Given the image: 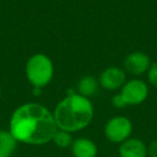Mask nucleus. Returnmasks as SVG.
I'll use <instances>...</instances> for the list:
<instances>
[{"mask_svg": "<svg viewBox=\"0 0 157 157\" xmlns=\"http://www.w3.org/2000/svg\"><path fill=\"white\" fill-rule=\"evenodd\" d=\"M56 130L53 113L37 102H27L16 108L9 123V131L14 139L28 145L50 143Z\"/></svg>", "mask_w": 157, "mask_h": 157, "instance_id": "1", "label": "nucleus"}, {"mask_svg": "<svg viewBox=\"0 0 157 157\" xmlns=\"http://www.w3.org/2000/svg\"><path fill=\"white\" fill-rule=\"evenodd\" d=\"M53 115L57 129L78 132L90 124L94 117V107L90 100L78 94H69L56 105Z\"/></svg>", "mask_w": 157, "mask_h": 157, "instance_id": "2", "label": "nucleus"}, {"mask_svg": "<svg viewBox=\"0 0 157 157\" xmlns=\"http://www.w3.org/2000/svg\"><path fill=\"white\" fill-rule=\"evenodd\" d=\"M54 66L50 58L44 54H35L27 60L26 78L33 87L42 88L53 78Z\"/></svg>", "mask_w": 157, "mask_h": 157, "instance_id": "3", "label": "nucleus"}, {"mask_svg": "<svg viewBox=\"0 0 157 157\" xmlns=\"http://www.w3.org/2000/svg\"><path fill=\"white\" fill-rule=\"evenodd\" d=\"M132 133V123L126 116H114L105 126V136L110 142L121 144L129 139Z\"/></svg>", "mask_w": 157, "mask_h": 157, "instance_id": "4", "label": "nucleus"}, {"mask_svg": "<svg viewBox=\"0 0 157 157\" xmlns=\"http://www.w3.org/2000/svg\"><path fill=\"white\" fill-rule=\"evenodd\" d=\"M120 94L127 105H137L147 98L148 87L142 80L132 78L122 86Z\"/></svg>", "mask_w": 157, "mask_h": 157, "instance_id": "5", "label": "nucleus"}, {"mask_svg": "<svg viewBox=\"0 0 157 157\" xmlns=\"http://www.w3.org/2000/svg\"><path fill=\"white\" fill-rule=\"evenodd\" d=\"M150 67V57L143 52L130 53L124 61L125 70L133 75L143 74L144 72L148 71Z\"/></svg>", "mask_w": 157, "mask_h": 157, "instance_id": "6", "label": "nucleus"}, {"mask_svg": "<svg viewBox=\"0 0 157 157\" xmlns=\"http://www.w3.org/2000/svg\"><path fill=\"white\" fill-rule=\"evenodd\" d=\"M126 75L125 72L118 67H109L101 72L99 82L103 88L108 90H114L122 87L125 84Z\"/></svg>", "mask_w": 157, "mask_h": 157, "instance_id": "7", "label": "nucleus"}, {"mask_svg": "<svg viewBox=\"0 0 157 157\" xmlns=\"http://www.w3.org/2000/svg\"><path fill=\"white\" fill-rule=\"evenodd\" d=\"M120 157H147V146L138 138H129L118 146Z\"/></svg>", "mask_w": 157, "mask_h": 157, "instance_id": "8", "label": "nucleus"}, {"mask_svg": "<svg viewBox=\"0 0 157 157\" xmlns=\"http://www.w3.org/2000/svg\"><path fill=\"white\" fill-rule=\"evenodd\" d=\"M70 150L73 157H97L98 155V146L88 138H76L73 139Z\"/></svg>", "mask_w": 157, "mask_h": 157, "instance_id": "9", "label": "nucleus"}, {"mask_svg": "<svg viewBox=\"0 0 157 157\" xmlns=\"http://www.w3.org/2000/svg\"><path fill=\"white\" fill-rule=\"evenodd\" d=\"M98 90V81L94 75H84L80 78L78 83V92L86 98L94 96Z\"/></svg>", "mask_w": 157, "mask_h": 157, "instance_id": "10", "label": "nucleus"}, {"mask_svg": "<svg viewBox=\"0 0 157 157\" xmlns=\"http://www.w3.org/2000/svg\"><path fill=\"white\" fill-rule=\"evenodd\" d=\"M17 143L9 130H0V157H11Z\"/></svg>", "mask_w": 157, "mask_h": 157, "instance_id": "11", "label": "nucleus"}, {"mask_svg": "<svg viewBox=\"0 0 157 157\" xmlns=\"http://www.w3.org/2000/svg\"><path fill=\"white\" fill-rule=\"evenodd\" d=\"M52 141L54 142L55 145L58 146V147L68 148L71 146L72 142H73V138H72L71 132L61 130V129H57L54 137H53Z\"/></svg>", "mask_w": 157, "mask_h": 157, "instance_id": "12", "label": "nucleus"}, {"mask_svg": "<svg viewBox=\"0 0 157 157\" xmlns=\"http://www.w3.org/2000/svg\"><path fill=\"white\" fill-rule=\"evenodd\" d=\"M147 78L150 83L152 84L154 87L157 88V63L151 65L150 69L147 71Z\"/></svg>", "mask_w": 157, "mask_h": 157, "instance_id": "13", "label": "nucleus"}, {"mask_svg": "<svg viewBox=\"0 0 157 157\" xmlns=\"http://www.w3.org/2000/svg\"><path fill=\"white\" fill-rule=\"evenodd\" d=\"M112 105H113L115 108H117V109H123V108L127 107L126 102L124 101L123 97L121 96V94L115 95V96L112 98Z\"/></svg>", "mask_w": 157, "mask_h": 157, "instance_id": "14", "label": "nucleus"}, {"mask_svg": "<svg viewBox=\"0 0 157 157\" xmlns=\"http://www.w3.org/2000/svg\"><path fill=\"white\" fill-rule=\"evenodd\" d=\"M147 155L150 157H157V138L153 140L147 146Z\"/></svg>", "mask_w": 157, "mask_h": 157, "instance_id": "15", "label": "nucleus"}, {"mask_svg": "<svg viewBox=\"0 0 157 157\" xmlns=\"http://www.w3.org/2000/svg\"><path fill=\"white\" fill-rule=\"evenodd\" d=\"M0 97H1V88H0Z\"/></svg>", "mask_w": 157, "mask_h": 157, "instance_id": "16", "label": "nucleus"}]
</instances>
